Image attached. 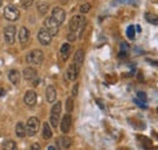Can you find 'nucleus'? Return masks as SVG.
<instances>
[{
  "instance_id": "20e7f679",
  "label": "nucleus",
  "mask_w": 158,
  "mask_h": 150,
  "mask_svg": "<svg viewBox=\"0 0 158 150\" xmlns=\"http://www.w3.org/2000/svg\"><path fill=\"white\" fill-rule=\"evenodd\" d=\"M39 126H40V122L38 117H35V116L29 117L28 121H27V126H26L27 134L31 136V137H32V136H35L38 130H39Z\"/></svg>"
},
{
  "instance_id": "412c9836",
  "label": "nucleus",
  "mask_w": 158,
  "mask_h": 150,
  "mask_svg": "<svg viewBox=\"0 0 158 150\" xmlns=\"http://www.w3.org/2000/svg\"><path fill=\"white\" fill-rule=\"evenodd\" d=\"M145 19H146L148 23L153 24V26H158V16L155 15V14H151V12L145 14Z\"/></svg>"
},
{
  "instance_id": "6ab92c4d",
  "label": "nucleus",
  "mask_w": 158,
  "mask_h": 150,
  "mask_svg": "<svg viewBox=\"0 0 158 150\" xmlns=\"http://www.w3.org/2000/svg\"><path fill=\"white\" fill-rule=\"evenodd\" d=\"M20 73L16 70V69H12L9 72V80L14 84V85H17L20 82Z\"/></svg>"
},
{
  "instance_id": "cd10ccee",
  "label": "nucleus",
  "mask_w": 158,
  "mask_h": 150,
  "mask_svg": "<svg viewBox=\"0 0 158 150\" xmlns=\"http://www.w3.org/2000/svg\"><path fill=\"white\" fill-rule=\"evenodd\" d=\"M90 9H91V5L90 4H83L81 6H80V14H88L89 11H90Z\"/></svg>"
},
{
  "instance_id": "2eb2a0df",
  "label": "nucleus",
  "mask_w": 158,
  "mask_h": 150,
  "mask_svg": "<svg viewBox=\"0 0 158 150\" xmlns=\"http://www.w3.org/2000/svg\"><path fill=\"white\" fill-rule=\"evenodd\" d=\"M56 143H57V147L60 149H67L72 145V139L69 137H60L57 138Z\"/></svg>"
},
{
  "instance_id": "393cba45",
  "label": "nucleus",
  "mask_w": 158,
  "mask_h": 150,
  "mask_svg": "<svg viewBox=\"0 0 158 150\" xmlns=\"http://www.w3.org/2000/svg\"><path fill=\"white\" fill-rule=\"evenodd\" d=\"M127 37L129 38L130 40L135 39V27L134 26H129L127 29Z\"/></svg>"
},
{
  "instance_id": "bb28decb",
  "label": "nucleus",
  "mask_w": 158,
  "mask_h": 150,
  "mask_svg": "<svg viewBox=\"0 0 158 150\" xmlns=\"http://www.w3.org/2000/svg\"><path fill=\"white\" fill-rule=\"evenodd\" d=\"M20 2L23 9H28V7H31V6L33 5L34 0H20Z\"/></svg>"
},
{
  "instance_id": "7c9ffc66",
  "label": "nucleus",
  "mask_w": 158,
  "mask_h": 150,
  "mask_svg": "<svg viewBox=\"0 0 158 150\" xmlns=\"http://www.w3.org/2000/svg\"><path fill=\"white\" fill-rule=\"evenodd\" d=\"M78 87H79L78 84H76V85L73 86V89H72V96H73V97H76V96L78 94Z\"/></svg>"
},
{
  "instance_id": "1a4fd4ad",
  "label": "nucleus",
  "mask_w": 158,
  "mask_h": 150,
  "mask_svg": "<svg viewBox=\"0 0 158 150\" xmlns=\"http://www.w3.org/2000/svg\"><path fill=\"white\" fill-rule=\"evenodd\" d=\"M60 127H61V131L63 132V133H68V132H69L71 127H72V116L69 115V112L66 114V115L62 117Z\"/></svg>"
},
{
  "instance_id": "9b49d317",
  "label": "nucleus",
  "mask_w": 158,
  "mask_h": 150,
  "mask_svg": "<svg viewBox=\"0 0 158 150\" xmlns=\"http://www.w3.org/2000/svg\"><path fill=\"white\" fill-rule=\"evenodd\" d=\"M24 103L28 107H34L35 103H37V92L33 91V90L27 91L26 94H24Z\"/></svg>"
},
{
  "instance_id": "423d86ee",
  "label": "nucleus",
  "mask_w": 158,
  "mask_h": 150,
  "mask_svg": "<svg viewBox=\"0 0 158 150\" xmlns=\"http://www.w3.org/2000/svg\"><path fill=\"white\" fill-rule=\"evenodd\" d=\"M59 27L60 24L52 17H48L44 22V28H46L52 37H55L59 33Z\"/></svg>"
},
{
  "instance_id": "c9c22d12",
  "label": "nucleus",
  "mask_w": 158,
  "mask_h": 150,
  "mask_svg": "<svg viewBox=\"0 0 158 150\" xmlns=\"http://www.w3.org/2000/svg\"><path fill=\"white\" fill-rule=\"evenodd\" d=\"M157 110H158V108H157Z\"/></svg>"
},
{
  "instance_id": "b1692460",
  "label": "nucleus",
  "mask_w": 158,
  "mask_h": 150,
  "mask_svg": "<svg viewBox=\"0 0 158 150\" xmlns=\"http://www.w3.org/2000/svg\"><path fill=\"white\" fill-rule=\"evenodd\" d=\"M73 109H74V101L72 97H69L66 101V110H67V112H72Z\"/></svg>"
},
{
  "instance_id": "dca6fc26",
  "label": "nucleus",
  "mask_w": 158,
  "mask_h": 150,
  "mask_svg": "<svg viewBox=\"0 0 158 150\" xmlns=\"http://www.w3.org/2000/svg\"><path fill=\"white\" fill-rule=\"evenodd\" d=\"M71 51H72V46L68 44V42H66V44H63L62 46H61V58L63 59V61H67L68 59V57L71 55Z\"/></svg>"
},
{
  "instance_id": "ddd939ff",
  "label": "nucleus",
  "mask_w": 158,
  "mask_h": 150,
  "mask_svg": "<svg viewBox=\"0 0 158 150\" xmlns=\"http://www.w3.org/2000/svg\"><path fill=\"white\" fill-rule=\"evenodd\" d=\"M45 96H46V101L49 103H54L56 101V97H57V93H56V89L50 85L46 87V92H45Z\"/></svg>"
},
{
  "instance_id": "0eeeda50",
  "label": "nucleus",
  "mask_w": 158,
  "mask_h": 150,
  "mask_svg": "<svg viewBox=\"0 0 158 150\" xmlns=\"http://www.w3.org/2000/svg\"><path fill=\"white\" fill-rule=\"evenodd\" d=\"M38 40H39V42L41 45L48 46V45H50V42L52 40V35L49 33V30L46 28L43 27L39 30V33H38Z\"/></svg>"
},
{
  "instance_id": "f8f14e48",
  "label": "nucleus",
  "mask_w": 158,
  "mask_h": 150,
  "mask_svg": "<svg viewBox=\"0 0 158 150\" xmlns=\"http://www.w3.org/2000/svg\"><path fill=\"white\" fill-rule=\"evenodd\" d=\"M79 70H80V68H79L78 65H76L74 63H72V64L68 67V69H67V77H68L71 81H74V80L78 77Z\"/></svg>"
},
{
  "instance_id": "a878e982",
  "label": "nucleus",
  "mask_w": 158,
  "mask_h": 150,
  "mask_svg": "<svg viewBox=\"0 0 158 150\" xmlns=\"http://www.w3.org/2000/svg\"><path fill=\"white\" fill-rule=\"evenodd\" d=\"M4 148L9 150L16 149V143H15L14 140H6V142L4 143Z\"/></svg>"
},
{
  "instance_id": "f3484780",
  "label": "nucleus",
  "mask_w": 158,
  "mask_h": 150,
  "mask_svg": "<svg viewBox=\"0 0 158 150\" xmlns=\"http://www.w3.org/2000/svg\"><path fill=\"white\" fill-rule=\"evenodd\" d=\"M19 38H20V41L22 44L28 42V40H29V30H28V28L22 27L20 29V33H19Z\"/></svg>"
},
{
  "instance_id": "f257e3e1",
  "label": "nucleus",
  "mask_w": 158,
  "mask_h": 150,
  "mask_svg": "<svg viewBox=\"0 0 158 150\" xmlns=\"http://www.w3.org/2000/svg\"><path fill=\"white\" fill-rule=\"evenodd\" d=\"M85 23H86V19L83 15H76L69 21V29L73 33L78 30H83V28L85 27Z\"/></svg>"
},
{
  "instance_id": "4468645a",
  "label": "nucleus",
  "mask_w": 158,
  "mask_h": 150,
  "mask_svg": "<svg viewBox=\"0 0 158 150\" xmlns=\"http://www.w3.org/2000/svg\"><path fill=\"white\" fill-rule=\"evenodd\" d=\"M23 77L27 81H34L37 79V70L34 68H31V67L26 68L23 70Z\"/></svg>"
},
{
  "instance_id": "5701e85b",
  "label": "nucleus",
  "mask_w": 158,
  "mask_h": 150,
  "mask_svg": "<svg viewBox=\"0 0 158 150\" xmlns=\"http://www.w3.org/2000/svg\"><path fill=\"white\" fill-rule=\"evenodd\" d=\"M37 7H38V11H39L41 15H45V14L48 12V10H49V4H48V2H43V1H40V2H38Z\"/></svg>"
},
{
  "instance_id": "f704fd0d",
  "label": "nucleus",
  "mask_w": 158,
  "mask_h": 150,
  "mask_svg": "<svg viewBox=\"0 0 158 150\" xmlns=\"http://www.w3.org/2000/svg\"><path fill=\"white\" fill-rule=\"evenodd\" d=\"M1 4H2V0H0V6H1Z\"/></svg>"
},
{
  "instance_id": "473e14b6",
  "label": "nucleus",
  "mask_w": 158,
  "mask_h": 150,
  "mask_svg": "<svg viewBox=\"0 0 158 150\" xmlns=\"http://www.w3.org/2000/svg\"><path fill=\"white\" fill-rule=\"evenodd\" d=\"M4 93H5V91H4L2 89H0V97H2V96H4Z\"/></svg>"
},
{
  "instance_id": "c85d7f7f",
  "label": "nucleus",
  "mask_w": 158,
  "mask_h": 150,
  "mask_svg": "<svg viewBox=\"0 0 158 150\" xmlns=\"http://www.w3.org/2000/svg\"><path fill=\"white\" fill-rule=\"evenodd\" d=\"M138 99L142 101V102H146V99H147V96H146V93H143V92L139 91V92H138Z\"/></svg>"
},
{
  "instance_id": "7ed1b4c3",
  "label": "nucleus",
  "mask_w": 158,
  "mask_h": 150,
  "mask_svg": "<svg viewBox=\"0 0 158 150\" xmlns=\"http://www.w3.org/2000/svg\"><path fill=\"white\" fill-rule=\"evenodd\" d=\"M26 61H27V63H29V64L39 65V64H41V62L44 61V53H43L41 50H33V51H31V52L27 55Z\"/></svg>"
},
{
  "instance_id": "aec40b11",
  "label": "nucleus",
  "mask_w": 158,
  "mask_h": 150,
  "mask_svg": "<svg viewBox=\"0 0 158 150\" xmlns=\"http://www.w3.org/2000/svg\"><path fill=\"white\" fill-rule=\"evenodd\" d=\"M43 137H44V139H50L52 137L51 127L49 126L48 122H44V125H43Z\"/></svg>"
},
{
  "instance_id": "72a5a7b5",
  "label": "nucleus",
  "mask_w": 158,
  "mask_h": 150,
  "mask_svg": "<svg viewBox=\"0 0 158 150\" xmlns=\"http://www.w3.org/2000/svg\"><path fill=\"white\" fill-rule=\"evenodd\" d=\"M48 149H49V150H55V147H52V145H50V147H49Z\"/></svg>"
},
{
  "instance_id": "9d476101",
  "label": "nucleus",
  "mask_w": 158,
  "mask_h": 150,
  "mask_svg": "<svg viewBox=\"0 0 158 150\" xmlns=\"http://www.w3.org/2000/svg\"><path fill=\"white\" fill-rule=\"evenodd\" d=\"M51 17L55 19L59 24H62V23L64 22V19H66V12H64V10L61 9V7H55V9L52 10Z\"/></svg>"
},
{
  "instance_id": "4be33fe9",
  "label": "nucleus",
  "mask_w": 158,
  "mask_h": 150,
  "mask_svg": "<svg viewBox=\"0 0 158 150\" xmlns=\"http://www.w3.org/2000/svg\"><path fill=\"white\" fill-rule=\"evenodd\" d=\"M16 134H17V137H20V138H23V137L27 134V130H26V127H24V125H23L22 122H19V124L16 125Z\"/></svg>"
},
{
  "instance_id": "a211bd4d",
  "label": "nucleus",
  "mask_w": 158,
  "mask_h": 150,
  "mask_svg": "<svg viewBox=\"0 0 158 150\" xmlns=\"http://www.w3.org/2000/svg\"><path fill=\"white\" fill-rule=\"evenodd\" d=\"M83 62H84V51H83V50H78V51L76 52V55H74L73 63L80 68V67L83 65Z\"/></svg>"
},
{
  "instance_id": "39448f33",
  "label": "nucleus",
  "mask_w": 158,
  "mask_h": 150,
  "mask_svg": "<svg viewBox=\"0 0 158 150\" xmlns=\"http://www.w3.org/2000/svg\"><path fill=\"white\" fill-rule=\"evenodd\" d=\"M4 16H5L6 19H9L11 22H15V21H17V19L20 18V11H19V9L16 6L9 5L4 10Z\"/></svg>"
},
{
  "instance_id": "6e6552de",
  "label": "nucleus",
  "mask_w": 158,
  "mask_h": 150,
  "mask_svg": "<svg viewBox=\"0 0 158 150\" xmlns=\"http://www.w3.org/2000/svg\"><path fill=\"white\" fill-rule=\"evenodd\" d=\"M4 38H5L6 42L14 44L15 39H16V27L15 26H7L4 29Z\"/></svg>"
},
{
  "instance_id": "c756f323",
  "label": "nucleus",
  "mask_w": 158,
  "mask_h": 150,
  "mask_svg": "<svg viewBox=\"0 0 158 150\" xmlns=\"http://www.w3.org/2000/svg\"><path fill=\"white\" fill-rule=\"evenodd\" d=\"M134 102H135V104H138L139 107H141V108H147V105L145 104V102H142V101H140V99H134Z\"/></svg>"
},
{
  "instance_id": "f03ea898",
  "label": "nucleus",
  "mask_w": 158,
  "mask_h": 150,
  "mask_svg": "<svg viewBox=\"0 0 158 150\" xmlns=\"http://www.w3.org/2000/svg\"><path fill=\"white\" fill-rule=\"evenodd\" d=\"M61 110H62V103L61 102H56L52 108H51V112H50V122L52 125V127H57L59 122L61 120Z\"/></svg>"
},
{
  "instance_id": "2f4dec72",
  "label": "nucleus",
  "mask_w": 158,
  "mask_h": 150,
  "mask_svg": "<svg viewBox=\"0 0 158 150\" xmlns=\"http://www.w3.org/2000/svg\"><path fill=\"white\" fill-rule=\"evenodd\" d=\"M32 149H35V150H38L40 149V145L38 144V143H34V144H32V147H31Z\"/></svg>"
}]
</instances>
